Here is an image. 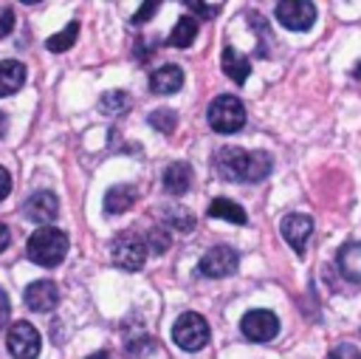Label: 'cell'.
I'll list each match as a JSON object with an SVG mask.
<instances>
[{
    "mask_svg": "<svg viewBox=\"0 0 361 359\" xmlns=\"http://www.w3.org/2000/svg\"><path fill=\"white\" fill-rule=\"evenodd\" d=\"M135 201H138V189H135V187H130V184H116V187H110L107 195H104V212H107V215H121V212H127Z\"/></svg>",
    "mask_w": 361,
    "mask_h": 359,
    "instance_id": "2e32d148",
    "label": "cell"
},
{
    "mask_svg": "<svg viewBox=\"0 0 361 359\" xmlns=\"http://www.w3.org/2000/svg\"><path fill=\"white\" fill-rule=\"evenodd\" d=\"M149 124H152L155 130H161V133L169 136V133L178 127V116H175V110H169V107H158V110L149 113Z\"/></svg>",
    "mask_w": 361,
    "mask_h": 359,
    "instance_id": "cb8c5ba5",
    "label": "cell"
},
{
    "mask_svg": "<svg viewBox=\"0 0 361 359\" xmlns=\"http://www.w3.org/2000/svg\"><path fill=\"white\" fill-rule=\"evenodd\" d=\"M11 28H14V11H11V8H3V11H0V40L8 37Z\"/></svg>",
    "mask_w": 361,
    "mask_h": 359,
    "instance_id": "f1b7e54d",
    "label": "cell"
},
{
    "mask_svg": "<svg viewBox=\"0 0 361 359\" xmlns=\"http://www.w3.org/2000/svg\"><path fill=\"white\" fill-rule=\"evenodd\" d=\"M144 243H147V249H149L152 254H164V252L169 249V243H172V240H169V235H166V229H161V226H152Z\"/></svg>",
    "mask_w": 361,
    "mask_h": 359,
    "instance_id": "d4e9b609",
    "label": "cell"
},
{
    "mask_svg": "<svg viewBox=\"0 0 361 359\" xmlns=\"http://www.w3.org/2000/svg\"><path fill=\"white\" fill-rule=\"evenodd\" d=\"M164 215H166V223L175 226L178 232H192L195 229V215L186 206H166Z\"/></svg>",
    "mask_w": 361,
    "mask_h": 359,
    "instance_id": "603a6c76",
    "label": "cell"
},
{
    "mask_svg": "<svg viewBox=\"0 0 361 359\" xmlns=\"http://www.w3.org/2000/svg\"><path fill=\"white\" fill-rule=\"evenodd\" d=\"M56 302H59V291H56V283H51V280H34L25 288V305L37 314L54 311Z\"/></svg>",
    "mask_w": 361,
    "mask_h": 359,
    "instance_id": "7c38bea8",
    "label": "cell"
},
{
    "mask_svg": "<svg viewBox=\"0 0 361 359\" xmlns=\"http://www.w3.org/2000/svg\"><path fill=\"white\" fill-rule=\"evenodd\" d=\"M183 85V71L178 65H164L158 71L149 73V90L158 93V96H169V93H178Z\"/></svg>",
    "mask_w": 361,
    "mask_h": 359,
    "instance_id": "4fadbf2b",
    "label": "cell"
},
{
    "mask_svg": "<svg viewBox=\"0 0 361 359\" xmlns=\"http://www.w3.org/2000/svg\"><path fill=\"white\" fill-rule=\"evenodd\" d=\"M25 82V68L17 59H0V96L17 93Z\"/></svg>",
    "mask_w": 361,
    "mask_h": 359,
    "instance_id": "ac0fdd59",
    "label": "cell"
},
{
    "mask_svg": "<svg viewBox=\"0 0 361 359\" xmlns=\"http://www.w3.org/2000/svg\"><path fill=\"white\" fill-rule=\"evenodd\" d=\"M276 20L290 31H307L316 20V6L307 0H282L274 8Z\"/></svg>",
    "mask_w": 361,
    "mask_h": 359,
    "instance_id": "ba28073f",
    "label": "cell"
},
{
    "mask_svg": "<svg viewBox=\"0 0 361 359\" xmlns=\"http://www.w3.org/2000/svg\"><path fill=\"white\" fill-rule=\"evenodd\" d=\"M8 240H11V232H8V226H6V223H0V252H6Z\"/></svg>",
    "mask_w": 361,
    "mask_h": 359,
    "instance_id": "1f68e13d",
    "label": "cell"
},
{
    "mask_svg": "<svg viewBox=\"0 0 361 359\" xmlns=\"http://www.w3.org/2000/svg\"><path fill=\"white\" fill-rule=\"evenodd\" d=\"M220 68H223V73L231 79V82H237V85H243L245 79H248V73H251V62H248V57L245 54H240L237 48H223V59H220Z\"/></svg>",
    "mask_w": 361,
    "mask_h": 359,
    "instance_id": "9a60e30c",
    "label": "cell"
},
{
    "mask_svg": "<svg viewBox=\"0 0 361 359\" xmlns=\"http://www.w3.org/2000/svg\"><path fill=\"white\" fill-rule=\"evenodd\" d=\"M192 187V167L186 161H172L164 170V189L169 195H183Z\"/></svg>",
    "mask_w": 361,
    "mask_h": 359,
    "instance_id": "e0dca14e",
    "label": "cell"
},
{
    "mask_svg": "<svg viewBox=\"0 0 361 359\" xmlns=\"http://www.w3.org/2000/svg\"><path fill=\"white\" fill-rule=\"evenodd\" d=\"M237 263H240V257H237L234 249H228V246H214V249H209V252L197 260V271L206 274V277H228V274L237 271Z\"/></svg>",
    "mask_w": 361,
    "mask_h": 359,
    "instance_id": "9c48e42d",
    "label": "cell"
},
{
    "mask_svg": "<svg viewBox=\"0 0 361 359\" xmlns=\"http://www.w3.org/2000/svg\"><path fill=\"white\" fill-rule=\"evenodd\" d=\"M8 314H11V302H8V294L0 288V328L8 322Z\"/></svg>",
    "mask_w": 361,
    "mask_h": 359,
    "instance_id": "f546056e",
    "label": "cell"
},
{
    "mask_svg": "<svg viewBox=\"0 0 361 359\" xmlns=\"http://www.w3.org/2000/svg\"><path fill=\"white\" fill-rule=\"evenodd\" d=\"M25 254L31 263L37 266H45V269H54L65 260L68 254V235L56 226H39L31 237H28V246H25Z\"/></svg>",
    "mask_w": 361,
    "mask_h": 359,
    "instance_id": "7a4b0ae2",
    "label": "cell"
},
{
    "mask_svg": "<svg viewBox=\"0 0 361 359\" xmlns=\"http://www.w3.org/2000/svg\"><path fill=\"white\" fill-rule=\"evenodd\" d=\"M338 271L344 274V280L350 283H361V243L350 240L338 249Z\"/></svg>",
    "mask_w": 361,
    "mask_h": 359,
    "instance_id": "5bb4252c",
    "label": "cell"
},
{
    "mask_svg": "<svg viewBox=\"0 0 361 359\" xmlns=\"http://www.w3.org/2000/svg\"><path fill=\"white\" fill-rule=\"evenodd\" d=\"M240 331H243V336L251 339V342H271V339L279 334V319H276V314L268 311V308H254V311L243 314Z\"/></svg>",
    "mask_w": 361,
    "mask_h": 359,
    "instance_id": "8992f818",
    "label": "cell"
},
{
    "mask_svg": "<svg viewBox=\"0 0 361 359\" xmlns=\"http://www.w3.org/2000/svg\"><path fill=\"white\" fill-rule=\"evenodd\" d=\"M206 119H209V127L214 133H237L245 124V107H243V102L237 96L223 93V96L212 99Z\"/></svg>",
    "mask_w": 361,
    "mask_h": 359,
    "instance_id": "3957f363",
    "label": "cell"
},
{
    "mask_svg": "<svg viewBox=\"0 0 361 359\" xmlns=\"http://www.w3.org/2000/svg\"><path fill=\"white\" fill-rule=\"evenodd\" d=\"M330 359H361V351L355 348V345H336L333 351H330Z\"/></svg>",
    "mask_w": 361,
    "mask_h": 359,
    "instance_id": "83f0119b",
    "label": "cell"
},
{
    "mask_svg": "<svg viewBox=\"0 0 361 359\" xmlns=\"http://www.w3.org/2000/svg\"><path fill=\"white\" fill-rule=\"evenodd\" d=\"M172 339H175V345L183 348V351H200V348L209 342V322H206L200 314L186 311V314H180V317L175 319V325H172Z\"/></svg>",
    "mask_w": 361,
    "mask_h": 359,
    "instance_id": "277c9868",
    "label": "cell"
},
{
    "mask_svg": "<svg viewBox=\"0 0 361 359\" xmlns=\"http://www.w3.org/2000/svg\"><path fill=\"white\" fill-rule=\"evenodd\" d=\"M8 192H11V175H8L6 167H0V201H3Z\"/></svg>",
    "mask_w": 361,
    "mask_h": 359,
    "instance_id": "4dcf8cb0",
    "label": "cell"
},
{
    "mask_svg": "<svg viewBox=\"0 0 361 359\" xmlns=\"http://www.w3.org/2000/svg\"><path fill=\"white\" fill-rule=\"evenodd\" d=\"M127 105H130V96L124 90H104L99 96V110L102 113H113L116 116V113H124Z\"/></svg>",
    "mask_w": 361,
    "mask_h": 359,
    "instance_id": "7402d4cb",
    "label": "cell"
},
{
    "mask_svg": "<svg viewBox=\"0 0 361 359\" xmlns=\"http://www.w3.org/2000/svg\"><path fill=\"white\" fill-rule=\"evenodd\" d=\"M56 212H59V201H56V195L48 192V189H39V192L28 195V201L23 204V215H25L31 223L48 226V223L56 218Z\"/></svg>",
    "mask_w": 361,
    "mask_h": 359,
    "instance_id": "8fae6325",
    "label": "cell"
},
{
    "mask_svg": "<svg viewBox=\"0 0 361 359\" xmlns=\"http://www.w3.org/2000/svg\"><path fill=\"white\" fill-rule=\"evenodd\" d=\"M76 34H79V23L73 20V23H68L62 31H56L54 37H48L45 48H48V51H54V54H62V51H68V48L76 42Z\"/></svg>",
    "mask_w": 361,
    "mask_h": 359,
    "instance_id": "44dd1931",
    "label": "cell"
},
{
    "mask_svg": "<svg viewBox=\"0 0 361 359\" xmlns=\"http://www.w3.org/2000/svg\"><path fill=\"white\" fill-rule=\"evenodd\" d=\"M6 345H8V353L14 359H37L42 339L31 322H14L8 336H6Z\"/></svg>",
    "mask_w": 361,
    "mask_h": 359,
    "instance_id": "52a82bcc",
    "label": "cell"
},
{
    "mask_svg": "<svg viewBox=\"0 0 361 359\" xmlns=\"http://www.w3.org/2000/svg\"><path fill=\"white\" fill-rule=\"evenodd\" d=\"M274 161L265 150H245V147H220L214 153V170L226 181L254 184L271 172Z\"/></svg>",
    "mask_w": 361,
    "mask_h": 359,
    "instance_id": "6da1fadb",
    "label": "cell"
},
{
    "mask_svg": "<svg viewBox=\"0 0 361 359\" xmlns=\"http://www.w3.org/2000/svg\"><path fill=\"white\" fill-rule=\"evenodd\" d=\"M113 263L124 271H138L147 260V243L135 235V232H118L113 246H110Z\"/></svg>",
    "mask_w": 361,
    "mask_h": 359,
    "instance_id": "5b68a950",
    "label": "cell"
},
{
    "mask_svg": "<svg viewBox=\"0 0 361 359\" xmlns=\"http://www.w3.org/2000/svg\"><path fill=\"white\" fill-rule=\"evenodd\" d=\"M158 6H161L158 0H147V3H144V6H141V8L135 11V14H133V23H135V25L147 23V20H149V17H152V14L158 11Z\"/></svg>",
    "mask_w": 361,
    "mask_h": 359,
    "instance_id": "4316f807",
    "label": "cell"
},
{
    "mask_svg": "<svg viewBox=\"0 0 361 359\" xmlns=\"http://www.w3.org/2000/svg\"><path fill=\"white\" fill-rule=\"evenodd\" d=\"M186 8L197 11L200 17H217V11L223 8L220 3H200V0H186Z\"/></svg>",
    "mask_w": 361,
    "mask_h": 359,
    "instance_id": "484cf974",
    "label": "cell"
},
{
    "mask_svg": "<svg viewBox=\"0 0 361 359\" xmlns=\"http://www.w3.org/2000/svg\"><path fill=\"white\" fill-rule=\"evenodd\" d=\"M282 237L288 240V246L296 252V254H305V246H307V237L313 235V218L310 215H302V212H290L282 218Z\"/></svg>",
    "mask_w": 361,
    "mask_h": 359,
    "instance_id": "30bf717a",
    "label": "cell"
},
{
    "mask_svg": "<svg viewBox=\"0 0 361 359\" xmlns=\"http://www.w3.org/2000/svg\"><path fill=\"white\" fill-rule=\"evenodd\" d=\"M87 359H110V356H107V351H99V353H93V356H87Z\"/></svg>",
    "mask_w": 361,
    "mask_h": 359,
    "instance_id": "836d02e7",
    "label": "cell"
},
{
    "mask_svg": "<svg viewBox=\"0 0 361 359\" xmlns=\"http://www.w3.org/2000/svg\"><path fill=\"white\" fill-rule=\"evenodd\" d=\"M6 127H8V119H6V113H0V139L6 136Z\"/></svg>",
    "mask_w": 361,
    "mask_h": 359,
    "instance_id": "d6a6232c",
    "label": "cell"
},
{
    "mask_svg": "<svg viewBox=\"0 0 361 359\" xmlns=\"http://www.w3.org/2000/svg\"><path fill=\"white\" fill-rule=\"evenodd\" d=\"M209 218L231 220V223H237V226H243V223L248 220V218H245V209H243L240 204L228 201V198H214V201L209 204Z\"/></svg>",
    "mask_w": 361,
    "mask_h": 359,
    "instance_id": "d6986e66",
    "label": "cell"
},
{
    "mask_svg": "<svg viewBox=\"0 0 361 359\" xmlns=\"http://www.w3.org/2000/svg\"><path fill=\"white\" fill-rule=\"evenodd\" d=\"M195 37H197V20H195V17H180V20L175 23V28L169 31L166 42H169L172 48H189V45L195 42Z\"/></svg>",
    "mask_w": 361,
    "mask_h": 359,
    "instance_id": "ffe728a7",
    "label": "cell"
}]
</instances>
